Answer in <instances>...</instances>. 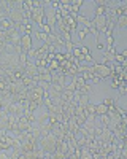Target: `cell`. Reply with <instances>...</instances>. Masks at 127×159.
<instances>
[{"label":"cell","instance_id":"5bb4252c","mask_svg":"<svg viewBox=\"0 0 127 159\" xmlns=\"http://www.w3.org/2000/svg\"><path fill=\"white\" fill-rule=\"evenodd\" d=\"M125 84H127V83H122V84L118 88V89H119V96H121V97H122V96H125V92H127V86H125Z\"/></svg>","mask_w":127,"mask_h":159},{"label":"cell","instance_id":"6da1fadb","mask_svg":"<svg viewBox=\"0 0 127 159\" xmlns=\"http://www.w3.org/2000/svg\"><path fill=\"white\" fill-rule=\"evenodd\" d=\"M92 70H94V73H95L100 80H105V78H110V76H111V70L107 67L105 64L95 62V64L92 65Z\"/></svg>","mask_w":127,"mask_h":159},{"label":"cell","instance_id":"4fadbf2b","mask_svg":"<svg viewBox=\"0 0 127 159\" xmlns=\"http://www.w3.org/2000/svg\"><path fill=\"white\" fill-rule=\"evenodd\" d=\"M87 34H89V30L84 27V29H81L80 32H78V37H80V40H84L86 37H87Z\"/></svg>","mask_w":127,"mask_h":159},{"label":"cell","instance_id":"9a60e30c","mask_svg":"<svg viewBox=\"0 0 127 159\" xmlns=\"http://www.w3.org/2000/svg\"><path fill=\"white\" fill-rule=\"evenodd\" d=\"M107 45H108V48L114 46V38H113V35H108V37H107Z\"/></svg>","mask_w":127,"mask_h":159},{"label":"cell","instance_id":"52a82bcc","mask_svg":"<svg viewBox=\"0 0 127 159\" xmlns=\"http://www.w3.org/2000/svg\"><path fill=\"white\" fill-rule=\"evenodd\" d=\"M127 27V16H119L114 24V30L116 29H125Z\"/></svg>","mask_w":127,"mask_h":159},{"label":"cell","instance_id":"2e32d148","mask_svg":"<svg viewBox=\"0 0 127 159\" xmlns=\"http://www.w3.org/2000/svg\"><path fill=\"white\" fill-rule=\"evenodd\" d=\"M87 54H91V49L87 46H81V56H87Z\"/></svg>","mask_w":127,"mask_h":159},{"label":"cell","instance_id":"7a4b0ae2","mask_svg":"<svg viewBox=\"0 0 127 159\" xmlns=\"http://www.w3.org/2000/svg\"><path fill=\"white\" fill-rule=\"evenodd\" d=\"M51 134H53L57 140H64V137H65V134H67V127H64L59 123H54L53 126H51Z\"/></svg>","mask_w":127,"mask_h":159},{"label":"cell","instance_id":"7c38bea8","mask_svg":"<svg viewBox=\"0 0 127 159\" xmlns=\"http://www.w3.org/2000/svg\"><path fill=\"white\" fill-rule=\"evenodd\" d=\"M102 103H103L107 108H111L113 105H114V99H113V97H105V99H103V102H102Z\"/></svg>","mask_w":127,"mask_h":159},{"label":"cell","instance_id":"ba28073f","mask_svg":"<svg viewBox=\"0 0 127 159\" xmlns=\"http://www.w3.org/2000/svg\"><path fill=\"white\" fill-rule=\"evenodd\" d=\"M84 113H86V116H95V103L89 102L84 107Z\"/></svg>","mask_w":127,"mask_h":159},{"label":"cell","instance_id":"3957f363","mask_svg":"<svg viewBox=\"0 0 127 159\" xmlns=\"http://www.w3.org/2000/svg\"><path fill=\"white\" fill-rule=\"evenodd\" d=\"M92 24H94V27L97 29L99 34H100V32L105 34V30H107V16H105V15H103V16H95V18L92 19Z\"/></svg>","mask_w":127,"mask_h":159},{"label":"cell","instance_id":"30bf717a","mask_svg":"<svg viewBox=\"0 0 127 159\" xmlns=\"http://www.w3.org/2000/svg\"><path fill=\"white\" fill-rule=\"evenodd\" d=\"M107 113H108V108L105 107L103 103L95 105V116H102V115H107Z\"/></svg>","mask_w":127,"mask_h":159},{"label":"cell","instance_id":"277c9868","mask_svg":"<svg viewBox=\"0 0 127 159\" xmlns=\"http://www.w3.org/2000/svg\"><path fill=\"white\" fill-rule=\"evenodd\" d=\"M19 46H21V51H22V52L30 51V49H32V35H21Z\"/></svg>","mask_w":127,"mask_h":159},{"label":"cell","instance_id":"9c48e42d","mask_svg":"<svg viewBox=\"0 0 127 159\" xmlns=\"http://www.w3.org/2000/svg\"><path fill=\"white\" fill-rule=\"evenodd\" d=\"M121 84H122V81L119 80V76H118V75H113V73H111V83H110V86H111L113 89H118V88H119Z\"/></svg>","mask_w":127,"mask_h":159},{"label":"cell","instance_id":"5b68a950","mask_svg":"<svg viewBox=\"0 0 127 159\" xmlns=\"http://www.w3.org/2000/svg\"><path fill=\"white\" fill-rule=\"evenodd\" d=\"M48 45L46 43H43L38 49H35V61H38V59H46L48 57Z\"/></svg>","mask_w":127,"mask_h":159},{"label":"cell","instance_id":"8992f818","mask_svg":"<svg viewBox=\"0 0 127 159\" xmlns=\"http://www.w3.org/2000/svg\"><path fill=\"white\" fill-rule=\"evenodd\" d=\"M64 21H65V24H67V27H68L70 34L76 32V29H78V21H76L75 18H72V16L68 15V16H65V18H64Z\"/></svg>","mask_w":127,"mask_h":159},{"label":"cell","instance_id":"8fae6325","mask_svg":"<svg viewBox=\"0 0 127 159\" xmlns=\"http://www.w3.org/2000/svg\"><path fill=\"white\" fill-rule=\"evenodd\" d=\"M35 37L38 38V40H42L43 43H46L48 42V34H45V32H42L40 29H38V32H35Z\"/></svg>","mask_w":127,"mask_h":159}]
</instances>
